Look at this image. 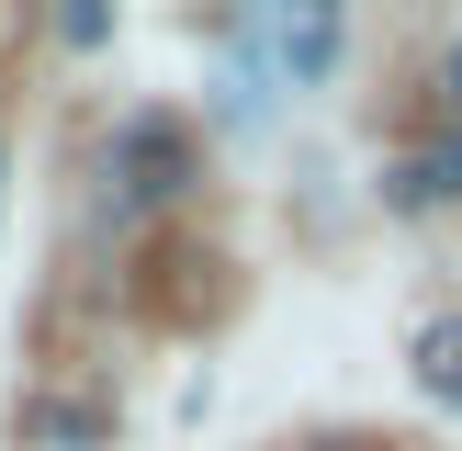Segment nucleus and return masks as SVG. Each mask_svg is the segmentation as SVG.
Returning <instances> with one entry per match:
<instances>
[{
	"instance_id": "nucleus-1",
	"label": "nucleus",
	"mask_w": 462,
	"mask_h": 451,
	"mask_svg": "<svg viewBox=\"0 0 462 451\" xmlns=\"http://www.w3.org/2000/svg\"><path fill=\"white\" fill-rule=\"evenodd\" d=\"M113 192L125 203H180L192 192V135H180L170 113H135V124L113 135Z\"/></svg>"
},
{
	"instance_id": "nucleus-2",
	"label": "nucleus",
	"mask_w": 462,
	"mask_h": 451,
	"mask_svg": "<svg viewBox=\"0 0 462 451\" xmlns=\"http://www.w3.org/2000/svg\"><path fill=\"white\" fill-rule=\"evenodd\" d=\"M383 203H395V215H429V203H462V135H440V147H406L395 170H383Z\"/></svg>"
},
{
	"instance_id": "nucleus-3",
	"label": "nucleus",
	"mask_w": 462,
	"mask_h": 451,
	"mask_svg": "<svg viewBox=\"0 0 462 451\" xmlns=\"http://www.w3.org/2000/svg\"><path fill=\"white\" fill-rule=\"evenodd\" d=\"M418 383L440 406H462V316H440V327H418Z\"/></svg>"
},
{
	"instance_id": "nucleus-4",
	"label": "nucleus",
	"mask_w": 462,
	"mask_h": 451,
	"mask_svg": "<svg viewBox=\"0 0 462 451\" xmlns=\"http://www.w3.org/2000/svg\"><path fill=\"white\" fill-rule=\"evenodd\" d=\"M328 57H338V23L305 12V23H293V68H328Z\"/></svg>"
},
{
	"instance_id": "nucleus-5",
	"label": "nucleus",
	"mask_w": 462,
	"mask_h": 451,
	"mask_svg": "<svg viewBox=\"0 0 462 451\" xmlns=\"http://www.w3.org/2000/svg\"><path fill=\"white\" fill-rule=\"evenodd\" d=\"M451 102H462V45H451Z\"/></svg>"
}]
</instances>
